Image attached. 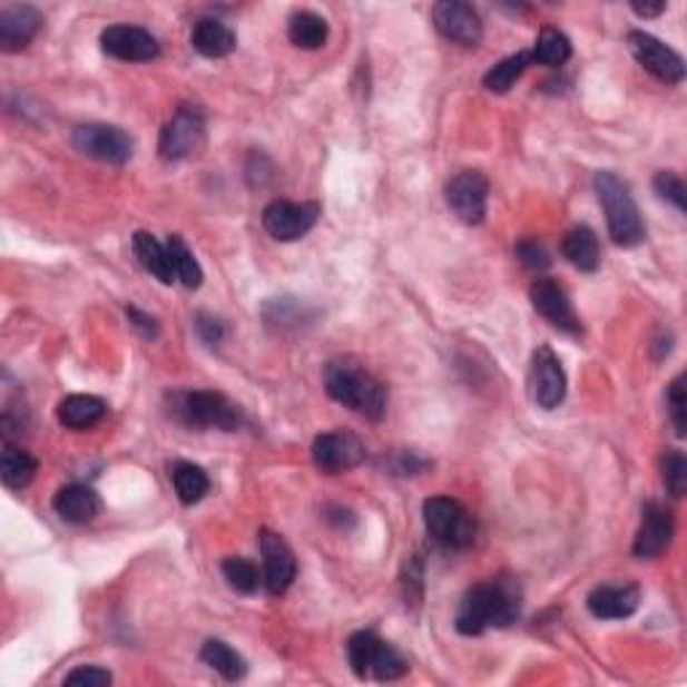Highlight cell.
<instances>
[{
    "instance_id": "cell-1",
    "label": "cell",
    "mask_w": 687,
    "mask_h": 687,
    "mask_svg": "<svg viewBox=\"0 0 687 687\" xmlns=\"http://www.w3.org/2000/svg\"><path fill=\"white\" fill-rule=\"evenodd\" d=\"M521 615L519 583L510 578H497L473 586L457 607L454 626L464 637H479L487 628H506Z\"/></svg>"
},
{
    "instance_id": "cell-2",
    "label": "cell",
    "mask_w": 687,
    "mask_h": 687,
    "mask_svg": "<svg viewBox=\"0 0 687 687\" xmlns=\"http://www.w3.org/2000/svg\"><path fill=\"white\" fill-rule=\"evenodd\" d=\"M325 390L336 403L379 422L387 414V390L357 360L338 357L325 365Z\"/></svg>"
},
{
    "instance_id": "cell-3",
    "label": "cell",
    "mask_w": 687,
    "mask_h": 687,
    "mask_svg": "<svg viewBox=\"0 0 687 687\" xmlns=\"http://www.w3.org/2000/svg\"><path fill=\"white\" fill-rule=\"evenodd\" d=\"M593 188L605 207L607 215V228H610V237L615 245L634 247L645 239V224L642 215H639L637 202H634L631 188L615 173H597L593 178Z\"/></svg>"
},
{
    "instance_id": "cell-4",
    "label": "cell",
    "mask_w": 687,
    "mask_h": 687,
    "mask_svg": "<svg viewBox=\"0 0 687 687\" xmlns=\"http://www.w3.org/2000/svg\"><path fill=\"white\" fill-rule=\"evenodd\" d=\"M173 416L180 424H186V428L226 430V433H234L242 424L239 405L213 390H194L173 395Z\"/></svg>"
},
{
    "instance_id": "cell-5",
    "label": "cell",
    "mask_w": 687,
    "mask_h": 687,
    "mask_svg": "<svg viewBox=\"0 0 687 687\" xmlns=\"http://www.w3.org/2000/svg\"><path fill=\"white\" fill-rule=\"evenodd\" d=\"M346 656H350L352 671L360 679L374 677L379 683H392L401 679L409 671V664L395 647L379 639L374 631H357L352 634L350 645H346Z\"/></svg>"
},
{
    "instance_id": "cell-6",
    "label": "cell",
    "mask_w": 687,
    "mask_h": 687,
    "mask_svg": "<svg viewBox=\"0 0 687 687\" xmlns=\"http://www.w3.org/2000/svg\"><path fill=\"white\" fill-rule=\"evenodd\" d=\"M424 527H428L430 538L446 548H468L475 540V521L473 516L464 510L460 502L451 497H430L422 508Z\"/></svg>"
},
{
    "instance_id": "cell-7",
    "label": "cell",
    "mask_w": 687,
    "mask_h": 687,
    "mask_svg": "<svg viewBox=\"0 0 687 687\" xmlns=\"http://www.w3.org/2000/svg\"><path fill=\"white\" fill-rule=\"evenodd\" d=\"M207 124L205 114L196 105H180L175 116L165 124L159 137V154L167 161L192 159L205 146Z\"/></svg>"
},
{
    "instance_id": "cell-8",
    "label": "cell",
    "mask_w": 687,
    "mask_h": 687,
    "mask_svg": "<svg viewBox=\"0 0 687 687\" xmlns=\"http://www.w3.org/2000/svg\"><path fill=\"white\" fill-rule=\"evenodd\" d=\"M73 146L102 165H127L135 154V140L114 124H81L73 133Z\"/></svg>"
},
{
    "instance_id": "cell-9",
    "label": "cell",
    "mask_w": 687,
    "mask_h": 687,
    "mask_svg": "<svg viewBox=\"0 0 687 687\" xmlns=\"http://www.w3.org/2000/svg\"><path fill=\"white\" fill-rule=\"evenodd\" d=\"M628 49L637 57V62L642 65L650 76H656L664 84H683L685 81V60L666 46L658 41L656 36L645 30H631L628 32Z\"/></svg>"
},
{
    "instance_id": "cell-10",
    "label": "cell",
    "mask_w": 687,
    "mask_h": 687,
    "mask_svg": "<svg viewBox=\"0 0 687 687\" xmlns=\"http://www.w3.org/2000/svg\"><path fill=\"white\" fill-rule=\"evenodd\" d=\"M529 395L540 409L553 411L565 403L567 398V374L561 369V360L556 357L551 346H540L532 355V369H529Z\"/></svg>"
},
{
    "instance_id": "cell-11",
    "label": "cell",
    "mask_w": 687,
    "mask_h": 687,
    "mask_svg": "<svg viewBox=\"0 0 687 687\" xmlns=\"http://www.w3.org/2000/svg\"><path fill=\"white\" fill-rule=\"evenodd\" d=\"M489 199V180L479 169H462L460 175L449 180L446 202L451 213L468 226H479L487 215Z\"/></svg>"
},
{
    "instance_id": "cell-12",
    "label": "cell",
    "mask_w": 687,
    "mask_h": 687,
    "mask_svg": "<svg viewBox=\"0 0 687 687\" xmlns=\"http://www.w3.org/2000/svg\"><path fill=\"white\" fill-rule=\"evenodd\" d=\"M320 207L312 202L274 199L264 209V228L279 242H296L312 232L317 224Z\"/></svg>"
},
{
    "instance_id": "cell-13",
    "label": "cell",
    "mask_w": 687,
    "mask_h": 687,
    "mask_svg": "<svg viewBox=\"0 0 687 687\" xmlns=\"http://www.w3.org/2000/svg\"><path fill=\"white\" fill-rule=\"evenodd\" d=\"M529 298H532V306L538 310V314H542L553 328L569 333V336H580V333H583V325H580V317L578 312H575L572 301H569L567 291L556 283V279H534L532 287H529Z\"/></svg>"
},
{
    "instance_id": "cell-14",
    "label": "cell",
    "mask_w": 687,
    "mask_h": 687,
    "mask_svg": "<svg viewBox=\"0 0 687 687\" xmlns=\"http://www.w3.org/2000/svg\"><path fill=\"white\" fill-rule=\"evenodd\" d=\"M312 460L323 473L338 475L346 470H355L365 460V446L357 435L344 433V430H333L314 438Z\"/></svg>"
},
{
    "instance_id": "cell-15",
    "label": "cell",
    "mask_w": 687,
    "mask_h": 687,
    "mask_svg": "<svg viewBox=\"0 0 687 687\" xmlns=\"http://www.w3.org/2000/svg\"><path fill=\"white\" fill-rule=\"evenodd\" d=\"M433 22L438 32L451 43L479 46L483 38V24L479 11L460 0H441L433 6Z\"/></svg>"
},
{
    "instance_id": "cell-16",
    "label": "cell",
    "mask_w": 687,
    "mask_h": 687,
    "mask_svg": "<svg viewBox=\"0 0 687 687\" xmlns=\"http://www.w3.org/2000/svg\"><path fill=\"white\" fill-rule=\"evenodd\" d=\"M102 51L121 62H150L159 57V43L148 30L135 24H110L100 36Z\"/></svg>"
},
{
    "instance_id": "cell-17",
    "label": "cell",
    "mask_w": 687,
    "mask_h": 687,
    "mask_svg": "<svg viewBox=\"0 0 687 687\" xmlns=\"http://www.w3.org/2000/svg\"><path fill=\"white\" fill-rule=\"evenodd\" d=\"M261 556H264L266 591L279 597L296 580V556L283 540V534L272 532V529H261Z\"/></svg>"
},
{
    "instance_id": "cell-18",
    "label": "cell",
    "mask_w": 687,
    "mask_h": 687,
    "mask_svg": "<svg viewBox=\"0 0 687 687\" xmlns=\"http://www.w3.org/2000/svg\"><path fill=\"white\" fill-rule=\"evenodd\" d=\"M674 538V516L658 502H647L642 508V523H639L637 540H634V556L637 559H658Z\"/></svg>"
},
{
    "instance_id": "cell-19",
    "label": "cell",
    "mask_w": 687,
    "mask_h": 687,
    "mask_svg": "<svg viewBox=\"0 0 687 687\" xmlns=\"http://www.w3.org/2000/svg\"><path fill=\"white\" fill-rule=\"evenodd\" d=\"M639 599H642V593H639L637 586L631 583H607V586H597L591 593H588V612L593 615V618L599 620H624L631 618L634 612H637Z\"/></svg>"
},
{
    "instance_id": "cell-20",
    "label": "cell",
    "mask_w": 687,
    "mask_h": 687,
    "mask_svg": "<svg viewBox=\"0 0 687 687\" xmlns=\"http://www.w3.org/2000/svg\"><path fill=\"white\" fill-rule=\"evenodd\" d=\"M41 28V11L32 6H3L0 9V49L22 51Z\"/></svg>"
},
{
    "instance_id": "cell-21",
    "label": "cell",
    "mask_w": 687,
    "mask_h": 687,
    "mask_svg": "<svg viewBox=\"0 0 687 687\" xmlns=\"http://www.w3.org/2000/svg\"><path fill=\"white\" fill-rule=\"evenodd\" d=\"M100 497L87 483H68L55 494V510L62 521L68 523H89L100 516Z\"/></svg>"
},
{
    "instance_id": "cell-22",
    "label": "cell",
    "mask_w": 687,
    "mask_h": 687,
    "mask_svg": "<svg viewBox=\"0 0 687 687\" xmlns=\"http://www.w3.org/2000/svg\"><path fill=\"white\" fill-rule=\"evenodd\" d=\"M192 46L202 57L220 60V57H228L237 49V36H234V30L220 22V19H199V22L194 24Z\"/></svg>"
},
{
    "instance_id": "cell-23",
    "label": "cell",
    "mask_w": 687,
    "mask_h": 687,
    "mask_svg": "<svg viewBox=\"0 0 687 687\" xmlns=\"http://www.w3.org/2000/svg\"><path fill=\"white\" fill-rule=\"evenodd\" d=\"M133 251L137 255V261H140L143 269H146L150 277L159 279L161 285H173L175 279H178L175 277L173 258H169L167 245H161L154 234L137 232L133 237Z\"/></svg>"
},
{
    "instance_id": "cell-24",
    "label": "cell",
    "mask_w": 687,
    "mask_h": 687,
    "mask_svg": "<svg viewBox=\"0 0 687 687\" xmlns=\"http://www.w3.org/2000/svg\"><path fill=\"white\" fill-rule=\"evenodd\" d=\"M108 414V405L95 395H68L57 405V419L68 430H89Z\"/></svg>"
},
{
    "instance_id": "cell-25",
    "label": "cell",
    "mask_w": 687,
    "mask_h": 687,
    "mask_svg": "<svg viewBox=\"0 0 687 687\" xmlns=\"http://www.w3.org/2000/svg\"><path fill=\"white\" fill-rule=\"evenodd\" d=\"M561 255L580 272H597L599 269V239L588 226L569 228L561 239Z\"/></svg>"
},
{
    "instance_id": "cell-26",
    "label": "cell",
    "mask_w": 687,
    "mask_h": 687,
    "mask_svg": "<svg viewBox=\"0 0 687 687\" xmlns=\"http://www.w3.org/2000/svg\"><path fill=\"white\" fill-rule=\"evenodd\" d=\"M36 470H38L36 457H30L24 449L6 441L3 454H0V479H3L6 487L24 489L32 479H36Z\"/></svg>"
},
{
    "instance_id": "cell-27",
    "label": "cell",
    "mask_w": 687,
    "mask_h": 687,
    "mask_svg": "<svg viewBox=\"0 0 687 687\" xmlns=\"http://www.w3.org/2000/svg\"><path fill=\"white\" fill-rule=\"evenodd\" d=\"M287 38L298 49H320L328 41V22L314 11H296L287 22Z\"/></svg>"
},
{
    "instance_id": "cell-28",
    "label": "cell",
    "mask_w": 687,
    "mask_h": 687,
    "mask_svg": "<svg viewBox=\"0 0 687 687\" xmlns=\"http://www.w3.org/2000/svg\"><path fill=\"white\" fill-rule=\"evenodd\" d=\"M202 660H205L209 669L228 679V683H237V679L247 674L245 658H242L234 647L220 642V639H207L205 647H202Z\"/></svg>"
},
{
    "instance_id": "cell-29",
    "label": "cell",
    "mask_w": 687,
    "mask_h": 687,
    "mask_svg": "<svg viewBox=\"0 0 687 687\" xmlns=\"http://www.w3.org/2000/svg\"><path fill=\"white\" fill-rule=\"evenodd\" d=\"M173 487L183 506H196L209 492V479L205 470L194 462L173 464Z\"/></svg>"
},
{
    "instance_id": "cell-30",
    "label": "cell",
    "mask_w": 687,
    "mask_h": 687,
    "mask_svg": "<svg viewBox=\"0 0 687 687\" xmlns=\"http://www.w3.org/2000/svg\"><path fill=\"white\" fill-rule=\"evenodd\" d=\"M529 55H532V62L546 65V68H559V65H565L572 57V43H569V38L561 30L546 28L540 30L534 49Z\"/></svg>"
},
{
    "instance_id": "cell-31",
    "label": "cell",
    "mask_w": 687,
    "mask_h": 687,
    "mask_svg": "<svg viewBox=\"0 0 687 687\" xmlns=\"http://www.w3.org/2000/svg\"><path fill=\"white\" fill-rule=\"evenodd\" d=\"M532 65V55L529 51H519V55H510L502 62H497L487 76H483V87L494 95H506L510 87H516V81L523 76V70Z\"/></svg>"
},
{
    "instance_id": "cell-32",
    "label": "cell",
    "mask_w": 687,
    "mask_h": 687,
    "mask_svg": "<svg viewBox=\"0 0 687 687\" xmlns=\"http://www.w3.org/2000/svg\"><path fill=\"white\" fill-rule=\"evenodd\" d=\"M167 251H169V258H173L175 277H178L188 291H196V287L202 285V279H205V274H202L199 261L194 258L192 251H188L186 242H183L178 234H173V237L167 239Z\"/></svg>"
},
{
    "instance_id": "cell-33",
    "label": "cell",
    "mask_w": 687,
    "mask_h": 687,
    "mask_svg": "<svg viewBox=\"0 0 687 687\" xmlns=\"http://www.w3.org/2000/svg\"><path fill=\"white\" fill-rule=\"evenodd\" d=\"M224 578L226 583L234 588L237 593H255L261 586L258 567L251 559H242V556H228L224 561Z\"/></svg>"
},
{
    "instance_id": "cell-34",
    "label": "cell",
    "mask_w": 687,
    "mask_h": 687,
    "mask_svg": "<svg viewBox=\"0 0 687 687\" xmlns=\"http://www.w3.org/2000/svg\"><path fill=\"white\" fill-rule=\"evenodd\" d=\"M660 479L671 497H683L687 489V460L683 451L669 449L660 457Z\"/></svg>"
},
{
    "instance_id": "cell-35",
    "label": "cell",
    "mask_w": 687,
    "mask_h": 687,
    "mask_svg": "<svg viewBox=\"0 0 687 687\" xmlns=\"http://www.w3.org/2000/svg\"><path fill=\"white\" fill-rule=\"evenodd\" d=\"M669 416L674 424V433L679 438L685 435L687 430V398H685V376L679 374L669 384Z\"/></svg>"
},
{
    "instance_id": "cell-36",
    "label": "cell",
    "mask_w": 687,
    "mask_h": 687,
    "mask_svg": "<svg viewBox=\"0 0 687 687\" xmlns=\"http://www.w3.org/2000/svg\"><path fill=\"white\" fill-rule=\"evenodd\" d=\"M516 255H519V261L523 266H527L529 272H546L548 266L553 264L551 253H548V247L542 245L538 239H523L516 245Z\"/></svg>"
},
{
    "instance_id": "cell-37",
    "label": "cell",
    "mask_w": 687,
    "mask_h": 687,
    "mask_svg": "<svg viewBox=\"0 0 687 687\" xmlns=\"http://www.w3.org/2000/svg\"><path fill=\"white\" fill-rule=\"evenodd\" d=\"M656 192L660 194V199L671 202L674 207L679 209V213H685L687 202H685V183L679 178L677 173H669V169H664V173L656 175Z\"/></svg>"
},
{
    "instance_id": "cell-38",
    "label": "cell",
    "mask_w": 687,
    "mask_h": 687,
    "mask_svg": "<svg viewBox=\"0 0 687 687\" xmlns=\"http://www.w3.org/2000/svg\"><path fill=\"white\" fill-rule=\"evenodd\" d=\"M114 683V674L100 669V666H81V669L70 671L65 677V685H87V687H105Z\"/></svg>"
},
{
    "instance_id": "cell-39",
    "label": "cell",
    "mask_w": 687,
    "mask_h": 687,
    "mask_svg": "<svg viewBox=\"0 0 687 687\" xmlns=\"http://www.w3.org/2000/svg\"><path fill=\"white\" fill-rule=\"evenodd\" d=\"M196 333H199V338L207 346H218L226 336V325L220 323V320L209 317V314H199V317H196Z\"/></svg>"
},
{
    "instance_id": "cell-40",
    "label": "cell",
    "mask_w": 687,
    "mask_h": 687,
    "mask_svg": "<svg viewBox=\"0 0 687 687\" xmlns=\"http://www.w3.org/2000/svg\"><path fill=\"white\" fill-rule=\"evenodd\" d=\"M127 314H129V320H133V323H135V328H140L148 338L159 336V325H156L154 317H148V314H143L140 310H135V306H133V310H127Z\"/></svg>"
},
{
    "instance_id": "cell-41",
    "label": "cell",
    "mask_w": 687,
    "mask_h": 687,
    "mask_svg": "<svg viewBox=\"0 0 687 687\" xmlns=\"http://www.w3.org/2000/svg\"><path fill=\"white\" fill-rule=\"evenodd\" d=\"M634 11H637L639 17H658L666 11V3H634Z\"/></svg>"
}]
</instances>
